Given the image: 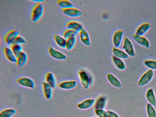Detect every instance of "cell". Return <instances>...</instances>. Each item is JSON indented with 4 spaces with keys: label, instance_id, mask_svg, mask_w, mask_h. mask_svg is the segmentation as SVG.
I'll return each instance as SVG.
<instances>
[{
    "label": "cell",
    "instance_id": "34",
    "mask_svg": "<svg viewBox=\"0 0 156 117\" xmlns=\"http://www.w3.org/2000/svg\"><path fill=\"white\" fill-rule=\"evenodd\" d=\"M26 43V41L22 37L20 36H17L13 41L12 44H25Z\"/></svg>",
    "mask_w": 156,
    "mask_h": 117
},
{
    "label": "cell",
    "instance_id": "35",
    "mask_svg": "<svg viewBox=\"0 0 156 117\" xmlns=\"http://www.w3.org/2000/svg\"><path fill=\"white\" fill-rule=\"evenodd\" d=\"M107 112L109 117H120L118 114L113 111L108 110Z\"/></svg>",
    "mask_w": 156,
    "mask_h": 117
},
{
    "label": "cell",
    "instance_id": "24",
    "mask_svg": "<svg viewBox=\"0 0 156 117\" xmlns=\"http://www.w3.org/2000/svg\"><path fill=\"white\" fill-rule=\"evenodd\" d=\"M54 40L58 46L62 48H66V40L63 37L55 34L54 35Z\"/></svg>",
    "mask_w": 156,
    "mask_h": 117
},
{
    "label": "cell",
    "instance_id": "19",
    "mask_svg": "<svg viewBox=\"0 0 156 117\" xmlns=\"http://www.w3.org/2000/svg\"><path fill=\"white\" fill-rule=\"evenodd\" d=\"M27 55L25 52L22 51L17 58L16 64L17 66L21 67L26 63L27 60Z\"/></svg>",
    "mask_w": 156,
    "mask_h": 117
},
{
    "label": "cell",
    "instance_id": "2",
    "mask_svg": "<svg viewBox=\"0 0 156 117\" xmlns=\"http://www.w3.org/2000/svg\"><path fill=\"white\" fill-rule=\"evenodd\" d=\"M122 48L128 56L132 57L135 56L136 53L133 44L127 37L124 39Z\"/></svg>",
    "mask_w": 156,
    "mask_h": 117
},
{
    "label": "cell",
    "instance_id": "15",
    "mask_svg": "<svg viewBox=\"0 0 156 117\" xmlns=\"http://www.w3.org/2000/svg\"><path fill=\"white\" fill-rule=\"evenodd\" d=\"M95 102L94 99H86L77 105V107L80 109L84 110L88 109L94 105Z\"/></svg>",
    "mask_w": 156,
    "mask_h": 117
},
{
    "label": "cell",
    "instance_id": "26",
    "mask_svg": "<svg viewBox=\"0 0 156 117\" xmlns=\"http://www.w3.org/2000/svg\"><path fill=\"white\" fill-rule=\"evenodd\" d=\"M16 113V110L12 108H8L2 111L0 113V117H12Z\"/></svg>",
    "mask_w": 156,
    "mask_h": 117
},
{
    "label": "cell",
    "instance_id": "8",
    "mask_svg": "<svg viewBox=\"0 0 156 117\" xmlns=\"http://www.w3.org/2000/svg\"><path fill=\"white\" fill-rule=\"evenodd\" d=\"M48 52L53 58L58 60H64L66 59V55L62 52L55 49L52 47L48 48Z\"/></svg>",
    "mask_w": 156,
    "mask_h": 117
},
{
    "label": "cell",
    "instance_id": "14",
    "mask_svg": "<svg viewBox=\"0 0 156 117\" xmlns=\"http://www.w3.org/2000/svg\"><path fill=\"white\" fill-rule=\"evenodd\" d=\"M107 78L108 81L113 86L118 88L121 87L122 84L120 81L112 74L108 73Z\"/></svg>",
    "mask_w": 156,
    "mask_h": 117
},
{
    "label": "cell",
    "instance_id": "6",
    "mask_svg": "<svg viewBox=\"0 0 156 117\" xmlns=\"http://www.w3.org/2000/svg\"><path fill=\"white\" fill-rule=\"evenodd\" d=\"M62 12L66 15L73 17H76L80 16L82 12L80 9L74 7L67 9H62Z\"/></svg>",
    "mask_w": 156,
    "mask_h": 117
},
{
    "label": "cell",
    "instance_id": "1",
    "mask_svg": "<svg viewBox=\"0 0 156 117\" xmlns=\"http://www.w3.org/2000/svg\"><path fill=\"white\" fill-rule=\"evenodd\" d=\"M44 12L43 6L41 3H37L33 9L31 19L34 22L38 21L42 17Z\"/></svg>",
    "mask_w": 156,
    "mask_h": 117
},
{
    "label": "cell",
    "instance_id": "23",
    "mask_svg": "<svg viewBox=\"0 0 156 117\" xmlns=\"http://www.w3.org/2000/svg\"><path fill=\"white\" fill-rule=\"evenodd\" d=\"M66 27L68 29L73 30L78 32L83 28L81 23L75 21H71L68 22L66 25Z\"/></svg>",
    "mask_w": 156,
    "mask_h": 117
},
{
    "label": "cell",
    "instance_id": "31",
    "mask_svg": "<svg viewBox=\"0 0 156 117\" xmlns=\"http://www.w3.org/2000/svg\"><path fill=\"white\" fill-rule=\"evenodd\" d=\"M66 48L68 50L72 49L74 47L76 42V37H70L66 40Z\"/></svg>",
    "mask_w": 156,
    "mask_h": 117
},
{
    "label": "cell",
    "instance_id": "12",
    "mask_svg": "<svg viewBox=\"0 0 156 117\" xmlns=\"http://www.w3.org/2000/svg\"><path fill=\"white\" fill-rule=\"evenodd\" d=\"M44 96L47 100L50 99L52 97L53 88L46 82L42 83Z\"/></svg>",
    "mask_w": 156,
    "mask_h": 117
},
{
    "label": "cell",
    "instance_id": "36",
    "mask_svg": "<svg viewBox=\"0 0 156 117\" xmlns=\"http://www.w3.org/2000/svg\"><path fill=\"white\" fill-rule=\"evenodd\" d=\"M32 2H35L38 3H41L44 1V0H31Z\"/></svg>",
    "mask_w": 156,
    "mask_h": 117
},
{
    "label": "cell",
    "instance_id": "28",
    "mask_svg": "<svg viewBox=\"0 0 156 117\" xmlns=\"http://www.w3.org/2000/svg\"><path fill=\"white\" fill-rule=\"evenodd\" d=\"M78 32L77 31L73 30L67 29L64 32L63 37L66 40L70 37H75Z\"/></svg>",
    "mask_w": 156,
    "mask_h": 117
},
{
    "label": "cell",
    "instance_id": "20",
    "mask_svg": "<svg viewBox=\"0 0 156 117\" xmlns=\"http://www.w3.org/2000/svg\"><path fill=\"white\" fill-rule=\"evenodd\" d=\"M112 60L114 65L118 69L121 70L125 69L126 65L121 59L113 55L112 56Z\"/></svg>",
    "mask_w": 156,
    "mask_h": 117
},
{
    "label": "cell",
    "instance_id": "21",
    "mask_svg": "<svg viewBox=\"0 0 156 117\" xmlns=\"http://www.w3.org/2000/svg\"><path fill=\"white\" fill-rule=\"evenodd\" d=\"M106 99L105 97L101 96L98 98L94 104V108L96 109H104L106 105Z\"/></svg>",
    "mask_w": 156,
    "mask_h": 117
},
{
    "label": "cell",
    "instance_id": "25",
    "mask_svg": "<svg viewBox=\"0 0 156 117\" xmlns=\"http://www.w3.org/2000/svg\"><path fill=\"white\" fill-rule=\"evenodd\" d=\"M112 52L114 55L121 59H126L129 57L125 51L115 47L113 48Z\"/></svg>",
    "mask_w": 156,
    "mask_h": 117
},
{
    "label": "cell",
    "instance_id": "30",
    "mask_svg": "<svg viewBox=\"0 0 156 117\" xmlns=\"http://www.w3.org/2000/svg\"><path fill=\"white\" fill-rule=\"evenodd\" d=\"M16 58H17L20 54L23 51V47L21 45L12 44L11 48Z\"/></svg>",
    "mask_w": 156,
    "mask_h": 117
},
{
    "label": "cell",
    "instance_id": "4",
    "mask_svg": "<svg viewBox=\"0 0 156 117\" xmlns=\"http://www.w3.org/2000/svg\"><path fill=\"white\" fill-rule=\"evenodd\" d=\"M16 83L20 85L31 89L34 88L35 83L34 80L30 78L23 77L19 78L16 80Z\"/></svg>",
    "mask_w": 156,
    "mask_h": 117
},
{
    "label": "cell",
    "instance_id": "9",
    "mask_svg": "<svg viewBox=\"0 0 156 117\" xmlns=\"http://www.w3.org/2000/svg\"><path fill=\"white\" fill-rule=\"evenodd\" d=\"M124 34L122 30H119L116 31L114 33L112 41L115 47L118 48L120 45Z\"/></svg>",
    "mask_w": 156,
    "mask_h": 117
},
{
    "label": "cell",
    "instance_id": "16",
    "mask_svg": "<svg viewBox=\"0 0 156 117\" xmlns=\"http://www.w3.org/2000/svg\"><path fill=\"white\" fill-rule=\"evenodd\" d=\"M45 82L48 84L53 89H55L57 86L56 80L54 75L51 72H48L45 77Z\"/></svg>",
    "mask_w": 156,
    "mask_h": 117
},
{
    "label": "cell",
    "instance_id": "17",
    "mask_svg": "<svg viewBox=\"0 0 156 117\" xmlns=\"http://www.w3.org/2000/svg\"><path fill=\"white\" fill-rule=\"evenodd\" d=\"M4 51L7 59L10 62L16 63L17 58L16 57L11 49L8 47H5Z\"/></svg>",
    "mask_w": 156,
    "mask_h": 117
},
{
    "label": "cell",
    "instance_id": "5",
    "mask_svg": "<svg viewBox=\"0 0 156 117\" xmlns=\"http://www.w3.org/2000/svg\"><path fill=\"white\" fill-rule=\"evenodd\" d=\"M78 74L83 88L85 89H87L88 88L90 83L89 75L87 73L83 71L79 72Z\"/></svg>",
    "mask_w": 156,
    "mask_h": 117
},
{
    "label": "cell",
    "instance_id": "32",
    "mask_svg": "<svg viewBox=\"0 0 156 117\" xmlns=\"http://www.w3.org/2000/svg\"><path fill=\"white\" fill-rule=\"evenodd\" d=\"M144 65L150 69L156 70V61L152 60H146L144 62Z\"/></svg>",
    "mask_w": 156,
    "mask_h": 117
},
{
    "label": "cell",
    "instance_id": "13",
    "mask_svg": "<svg viewBox=\"0 0 156 117\" xmlns=\"http://www.w3.org/2000/svg\"><path fill=\"white\" fill-rule=\"evenodd\" d=\"M151 27V24L148 23H144L140 25L136 29L135 34L139 36L144 35L150 29Z\"/></svg>",
    "mask_w": 156,
    "mask_h": 117
},
{
    "label": "cell",
    "instance_id": "18",
    "mask_svg": "<svg viewBox=\"0 0 156 117\" xmlns=\"http://www.w3.org/2000/svg\"><path fill=\"white\" fill-rule=\"evenodd\" d=\"M76 82L74 80L66 81L60 83L59 87L63 90H69L74 88L76 86Z\"/></svg>",
    "mask_w": 156,
    "mask_h": 117
},
{
    "label": "cell",
    "instance_id": "22",
    "mask_svg": "<svg viewBox=\"0 0 156 117\" xmlns=\"http://www.w3.org/2000/svg\"><path fill=\"white\" fill-rule=\"evenodd\" d=\"M146 98L150 104L153 106L156 105V99L154 92L151 89L147 91L146 94Z\"/></svg>",
    "mask_w": 156,
    "mask_h": 117
},
{
    "label": "cell",
    "instance_id": "3",
    "mask_svg": "<svg viewBox=\"0 0 156 117\" xmlns=\"http://www.w3.org/2000/svg\"><path fill=\"white\" fill-rule=\"evenodd\" d=\"M153 76V71L149 69L141 77L138 81V85L142 87L146 85L151 80Z\"/></svg>",
    "mask_w": 156,
    "mask_h": 117
},
{
    "label": "cell",
    "instance_id": "33",
    "mask_svg": "<svg viewBox=\"0 0 156 117\" xmlns=\"http://www.w3.org/2000/svg\"><path fill=\"white\" fill-rule=\"evenodd\" d=\"M94 112L98 117H109L107 111L104 109H96Z\"/></svg>",
    "mask_w": 156,
    "mask_h": 117
},
{
    "label": "cell",
    "instance_id": "11",
    "mask_svg": "<svg viewBox=\"0 0 156 117\" xmlns=\"http://www.w3.org/2000/svg\"><path fill=\"white\" fill-rule=\"evenodd\" d=\"M79 36L83 43L87 46L91 45L90 37L88 33L84 28H82L79 32Z\"/></svg>",
    "mask_w": 156,
    "mask_h": 117
},
{
    "label": "cell",
    "instance_id": "29",
    "mask_svg": "<svg viewBox=\"0 0 156 117\" xmlns=\"http://www.w3.org/2000/svg\"><path fill=\"white\" fill-rule=\"evenodd\" d=\"M146 111L148 117H156V111L153 106L149 103L147 104Z\"/></svg>",
    "mask_w": 156,
    "mask_h": 117
},
{
    "label": "cell",
    "instance_id": "7",
    "mask_svg": "<svg viewBox=\"0 0 156 117\" xmlns=\"http://www.w3.org/2000/svg\"><path fill=\"white\" fill-rule=\"evenodd\" d=\"M19 32L16 29L9 31L6 34L4 37L5 43L8 45H11L15 39L18 36Z\"/></svg>",
    "mask_w": 156,
    "mask_h": 117
},
{
    "label": "cell",
    "instance_id": "37",
    "mask_svg": "<svg viewBox=\"0 0 156 117\" xmlns=\"http://www.w3.org/2000/svg\"><path fill=\"white\" fill-rule=\"evenodd\" d=\"M92 117H96V116H92Z\"/></svg>",
    "mask_w": 156,
    "mask_h": 117
},
{
    "label": "cell",
    "instance_id": "10",
    "mask_svg": "<svg viewBox=\"0 0 156 117\" xmlns=\"http://www.w3.org/2000/svg\"><path fill=\"white\" fill-rule=\"evenodd\" d=\"M132 37L134 40L139 44L147 49L149 48L150 42L145 37L135 34L133 35Z\"/></svg>",
    "mask_w": 156,
    "mask_h": 117
},
{
    "label": "cell",
    "instance_id": "27",
    "mask_svg": "<svg viewBox=\"0 0 156 117\" xmlns=\"http://www.w3.org/2000/svg\"><path fill=\"white\" fill-rule=\"evenodd\" d=\"M58 5L62 8L65 9L73 7V4L70 1L67 0H58L57 1Z\"/></svg>",
    "mask_w": 156,
    "mask_h": 117
}]
</instances>
